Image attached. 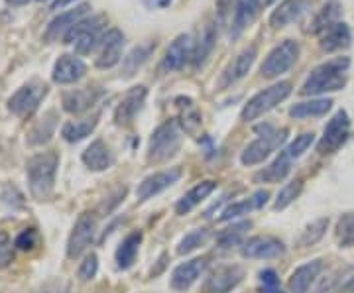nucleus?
<instances>
[{
  "label": "nucleus",
  "instance_id": "42",
  "mask_svg": "<svg viewBox=\"0 0 354 293\" xmlns=\"http://www.w3.org/2000/svg\"><path fill=\"white\" fill-rule=\"evenodd\" d=\"M313 142H315V134L313 132H305L301 136H295V140L291 142L290 146L286 148V153L290 158H299V155H304L311 148Z\"/></svg>",
  "mask_w": 354,
  "mask_h": 293
},
{
  "label": "nucleus",
  "instance_id": "47",
  "mask_svg": "<svg viewBox=\"0 0 354 293\" xmlns=\"http://www.w3.org/2000/svg\"><path fill=\"white\" fill-rule=\"evenodd\" d=\"M38 293H71V287L65 280H51L44 283V287Z\"/></svg>",
  "mask_w": 354,
  "mask_h": 293
},
{
  "label": "nucleus",
  "instance_id": "32",
  "mask_svg": "<svg viewBox=\"0 0 354 293\" xmlns=\"http://www.w3.org/2000/svg\"><path fill=\"white\" fill-rule=\"evenodd\" d=\"M341 12L342 6L339 4V0H327V4L323 6V10H319V14L313 18L309 32L311 34H323V32H327L330 26L339 22Z\"/></svg>",
  "mask_w": 354,
  "mask_h": 293
},
{
  "label": "nucleus",
  "instance_id": "46",
  "mask_svg": "<svg viewBox=\"0 0 354 293\" xmlns=\"http://www.w3.org/2000/svg\"><path fill=\"white\" fill-rule=\"evenodd\" d=\"M260 281H262L264 293H283L281 287H279V278L276 270H262L260 272Z\"/></svg>",
  "mask_w": 354,
  "mask_h": 293
},
{
  "label": "nucleus",
  "instance_id": "39",
  "mask_svg": "<svg viewBox=\"0 0 354 293\" xmlns=\"http://www.w3.org/2000/svg\"><path fill=\"white\" fill-rule=\"evenodd\" d=\"M301 189H304V181H301V179H295V181H291L288 185H283V187L279 189L278 197H276L274 209H276V211H281V209L290 207V205L301 195Z\"/></svg>",
  "mask_w": 354,
  "mask_h": 293
},
{
  "label": "nucleus",
  "instance_id": "1",
  "mask_svg": "<svg viewBox=\"0 0 354 293\" xmlns=\"http://www.w3.org/2000/svg\"><path fill=\"white\" fill-rule=\"evenodd\" d=\"M348 67H351V57H335V59L321 64L305 79L301 95L315 97V95H323V93L341 91L346 85Z\"/></svg>",
  "mask_w": 354,
  "mask_h": 293
},
{
  "label": "nucleus",
  "instance_id": "41",
  "mask_svg": "<svg viewBox=\"0 0 354 293\" xmlns=\"http://www.w3.org/2000/svg\"><path fill=\"white\" fill-rule=\"evenodd\" d=\"M337 238L341 246H351L354 243V213L341 217L339 227H337Z\"/></svg>",
  "mask_w": 354,
  "mask_h": 293
},
{
  "label": "nucleus",
  "instance_id": "49",
  "mask_svg": "<svg viewBox=\"0 0 354 293\" xmlns=\"http://www.w3.org/2000/svg\"><path fill=\"white\" fill-rule=\"evenodd\" d=\"M150 6H153V8H165V6H169L171 4V0H146Z\"/></svg>",
  "mask_w": 354,
  "mask_h": 293
},
{
  "label": "nucleus",
  "instance_id": "45",
  "mask_svg": "<svg viewBox=\"0 0 354 293\" xmlns=\"http://www.w3.org/2000/svg\"><path fill=\"white\" fill-rule=\"evenodd\" d=\"M14 260V246L12 240H10V236L4 232V230H0V268H6V266H10Z\"/></svg>",
  "mask_w": 354,
  "mask_h": 293
},
{
  "label": "nucleus",
  "instance_id": "40",
  "mask_svg": "<svg viewBox=\"0 0 354 293\" xmlns=\"http://www.w3.org/2000/svg\"><path fill=\"white\" fill-rule=\"evenodd\" d=\"M209 238V230L199 229V230H193L189 234H185L183 238H181V243L177 246V254H191L193 250H197L201 244H205V240Z\"/></svg>",
  "mask_w": 354,
  "mask_h": 293
},
{
  "label": "nucleus",
  "instance_id": "8",
  "mask_svg": "<svg viewBox=\"0 0 354 293\" xmlns=\"http://www.w3.org/2000/svg\"><path fill=\"white\" fill-rule=\"evenodd\" d=\"M48 95V85L41 81H30L24 87L14 93L8 99V111L14 116H28L32 115L39 106V102L44 101V97Z\"/></svg>",
  "mask_w": 354,
  "mask_h": 293
},
{
  "label": "nucleus",
  "instance_id": "17",
  "mask_svg": "<svg viewBox=\"0 0 354 293\" xmlns=\"http://www.w3.org/2000/svg\"><path fill=\"white\" fill-rule=\"evenodd\" d=\"M146 97H148V89L146 87H132L124 95V99L120 101V104L116 106L114 111V122L118 126H124V124H130L138 113L144 108V102H146Z\"/></svg>",
  "mask_w": 354,
  "mask_h": 293
},
{
  "label": "nucleus",
  "instance_id": "27",
  "mask_svg": "<svg viewBox=\"0 0 354 293\" xmlns=\"http://www.w3.org/2000/svg\"><path fill=\"white\" fill-rule=\"evenodd\" d=\"M268 199H270V193L266 191V189H260V191L250 195L248 199H242L239 203L228 205L227 209L223 211V215H221V220H232V218L244 217V215H248L252 211H258V209H262L268 203Z\"/></svg>",
  "mask_w": 354,
  "mask_h": 293
},
{
  "label": "nucleus",
  "instance_id": "48",
  "mask_svg": "<svg viewBox=\"0 0 354 293\" xmlns=\"http://www.w3.org/2000/svg\"><path fill=\"white\" fill-rule=\"evenodd\" d=\"M230 10H232V0H216V20H218V26L227 24Z\"/></svg>",
  "mask_w": 354,
  "mask_h": 293
},
{
  "label": "nucleus",
  "instance_id": "13",
  "mask_svg": "<svg viewBox=\"0 0 354 293\" xmlns=\"http://www.w3.org/2000/svg\"><path fill=\"white\" fill-rule=\"evenodd\" d=\"M193 48H195V44H193V38H191L189 34L177 36V38L169 44L167 51H165L164 59H162V64H160V71L171 73V71L181 69L187 62H191V57H193Z\"/></svg>",
  "mask_w": 354,
  "mask_h": 293
},
{
  "label": "nucleus",
  "instance_id": "7",
  "mask_svg": "<svg viewBox=\"0 0 354 293\" xmlns=\"http://www.w3.org/2000/svg\"><path fill=\"white\" fill-rule=\"evenodd\" d=\"M297 57H299V44L293 39H286L268 53V57L260 67V73L264 79H276L281 73L290 71L297 62Z\"/></svg>",
  "mask_w": 354,
  "mask_h": 293
},
{
  "label": "nucleus",
  "instance_id": "44",
  "mask_svg": "<svg viewBox=\"0 0 354 293\" xmlns=\"http://www.w3.org/2000/svg\"><path fill=\"white\" fill-rule=\"evenodd\" d=\"M97 272H99V258H97V254H88L87 258L81 262L77 276H79V280L88 281L97 276Z\"/></svg>",
  "mask_w": 354,
  "mask_h": 293
},
{
  "label": "nucleus",
  "instance_id": "33",
  "mask_svg": "<svg viewBox=\"0 0 354 293\" xmlns=\"http://www.w3.org/2000/svg\"><path fill=\"white\" fill-rule=\"evenodd\" d=\"M140 244H142V232H132L120 243L118 250H116V266L118 268H132V264L136 262V256H138Z\"/></svg>",
  "mask_w": 354,
  "mask_h": 293
},
{
  "label": "nucleus",
  "instance_id": "9",
  "mask_svg": "<svg viewBox=\"0 0 354 293\" xmlns=\"http://www.w3.org/2000/svg\"><path fill=\"white\" fill-rule=\"evenodd\" d=\"M348 132H351V118L346 111H339L337 115L327 122V126L323 130V136L317 144L319 153H335L341 148L344 142L348 140Z\"/></svg>",
  "mask_w": 354,
  "mask_h": 293
},
{
  "label": "nucleus",
  "instance_id": "29",
  "mask_svg": "<svg viewBox=\"0 0 354 293\" xmlns=\"http://www.w3.org/2000/svg\"><path fill=\"white\" fill-rule=\"evenodd\" d=\"M216 189V181H201L197 183L191 191H187L176 205V213L177 215H187L191 213L197 205H201L211 193Z\"/></svg>",
  "mask_w": 354,
  "mask_h": 293
},
{
  "label": "nucleus",
  "instance_id": "14",
  "mask_svg": "<svg viewBox=\"0 0 354 293\" xmlns=\"http://www.w3.org/2000/svg\"><path fill=\"white\" fill-rule=\"evenodd\" d=\"M244 280V268L242 266H218L211 272V276L207 278L203 292L205 293H228L232 292L241 281Z\"/></svg>",
  "mask_w": 354,
  "mask_h": 293
},
{
  "label": "nucleus",
  "instance_id": "34",
  "mask_svg": "<svg viewBox=\"0 0 354 293\" xmlns=\"http://www.w3.org/2000/svg\"><path fill=\"white\" fill-rule=\"evenodd\" d=\"M99 124V116L95 115L93 118H85V120H77V122H67L62 128V136L65 142L69 144H77V142L85 140L88 134L97 128Z\"/></svg>",
  "mask_w": 354,
  "mask_h": 293
},
{
  "label": "nucleus",
  "instance_id": "25",
  "mask_svg": "<svg viewBox=\"0 0 354 293\" xmlns=\"http://www.w3.org/2000/svg\"><path fill=\"white\" fill-rule=\"evenodd\" d=\"M216 38H218V32H216V24H205L203 28L201 36L197 39L195 48H193V57H191V65L193 69H201L203 65L207 64L209 55L213 53L216 46Z\"/></svg>",
  "mask_w": 354,
  "mask_h": 293
},
{
  "label": "nucleus",
  "instance_id": "21",
  "mask_svg": "<svg viewBox=\"0 0 354 293\" xmlns=\"http://www.w3.org/2000/svg\"><path fill=\"white\" fill-rule=\"evenodd\" d=\"M102 97V89L97 87H83V89L67 91L64 95V111L69 115H81L88 111L95 102Z\"/></svg>",
  "mask_w": 354,
  "mask_h": 293
},
{
  "label": "nucleus",
  "instance_id": "4",
  "mask_svg": "<svg viewBox=\"0 0 354 293\" xmlns=\"http://www.w3.org/2000/svg\"><path fill=\"white\" fill-rule=\"evenodd\" d=\"M106 26V16H91L79 20L67 34H65L64 44H75V51L79 55H87L95 50L102 39V30Z\"/></svg>",
  "mask_w": 354,
  "mask_h": 293
},
{
  "label": "nucleus",
  "instance_id": "22",
  "mask_svg": "<svg viewBox=\"0 0 354 293\" xmlns=\"http://www.w3.org/2000/svg\"><path fill=\"white\" fill-rule=\"evenodd\" d=\"M205 270H207L205 258H195V260H189V262L177 266V268L174 270V274H171V287H174L176 292H185V290H189L191 285L205 274Z\"/></svg>",
  "mask_w": 354,
  "mask_h": 293
},
{
  "label": "nucleus",
  "instance_id": "43",
  "mask_svg": "<svg viewBox=\"0 0 354 293\" xmlns=\"http://www.w3.org/2000/svg\"><path fill=\"white\" fill-rule=\"evenodd\" d=\"M39 243V234L36 229H26L22 230L18 236H16V240H14V246L18 248V250H24V252H30V250H34Z\"/></svg>",
  "mask_w": 354,
  "mask_h": 293
},
{
  "label": "nucleus",
  "instance_id": "30",
  "mask_svg": "<svg viewBox=\"0 0 354 293\" xmlns=\"http://www.w3.org/2000/svg\"><path fill=\"white\" fill-rule=\"evenodd\" d=\"M57 128V113L50 111L46 113L44 118H39L38 122L32 126V130L28 132V144L30 146H44L51 140V136L55 134Z\"/></svg>",
  "mask_w": 354,
  "mask_h": 293
},
{
  "label": "nucleus",
  "instance_id": "3",
  "mask_svg": "<svg viewBox=\"0 0 354 293\" xmlns=\"http://www.w3.org/2000/svg\"><path fill=\"white\" fill-rule=\"evenodd\" d=\"M256 132L260 134V138H256L250 142L244 152L241 155V162L244 166H256V164H262L270 153L274 152L276 148H279L286 138H288V128H274L272 124H260L256 128Z\"/></svg>",
  "mask_w": 354,
  "mask_h": 293
},
{
  "label": "nucleus",
  "instance_id": "52",
  "mask_svg": "<svg viewBox=\"0 0 354 293\" xmlns=\"http://www.w3.org/2000/svg\"><path fill=\"white\" fill-rule=\"evenodd\" d=\"M272 2H276V0H264V4H272Z\"/></svg>",
  "mask_w": 354,
  "mask_h": 293
},
{
  "label": "nucleus",
  "instance_id": "26",
  "mask_svg": "<svg viewBox=\"0 0 354 293\" xmlns=\"http://www.w3.org/2000/svg\"><path fill=\"white\" fill-rule=\"evenodd\" d=\"M83 164L91 169V171H104L114 164V155L111 148L102 140H95L87 150L81 155Z\"/></svg>",
  "mask_w": 354,
  "mask_h": 293
},
{
  "label": "nucleus",
  "instance_id": "51",
  "mask_svg": "<svg viewBox=\"0 0 354 293\" xmlns=\"http://www.w3.org/2000/svg\"><path fill=\"white\" fill-rule=\"evenodd\" d=\"M8 4H12V6H24V4H28L30 0H6Z\"/></svg>",
  "mask_w": 354,
  "mask_h": 293
},
{
  "label": "nucleus",
  "instance_id": "5",
  "mask_svg": "<svg viewBox=\"0 0 354 293\" xmlns=\"http://www.w3.org/2000/svg\"><path fill=\"white\" fill-rule=\"evenodd\" d=\"M181 148V130L177 120H167L162 126L153 130L150 144H148V162L162 164L174 158Z\"/></svg>",
  "mask_w": 354,
  "mask_h": 293
},
{
  "label": "nucleus",
  "instance_id": "2",
  "mask_svg": "<svg viewBox=\"0 0 354 293\" xmlns=\"http://www.w3.org/2000/svg\"><path fill=\"white\" fill-rule=\"evenodd\" d=\"M57 167H59V155L55 152L38 153L28 160L26 176H28V185L34 199L44 201L50 197L55 185Z\"/></svg>",
  "mask_w": 354,
  "mask_h": 293
},
{
  "label": "nucleus",
  "instance_id": "28",
  "mask_svg": "<svg viewBox=\"0 0 354 293\" xmlns=\"http://www.w3.org/2000/svg\"><path fill=\"white\" fill-rule=\"evenodd\" d=\"M323 270V262L321 260H313V262H307L304 266L295 268V272L291 274L290 278V292L291 293H307L311 283L319 278Z\"/></svg>",
  "mask_w": 354,
  "mask_h": 293
},
{
  "label": "nucleus",
  "instance_id": "53",
  "mask_svg": "<svg viewBox=\"0 0 354 293\" xmlns=\"http://www.w3.org/2000/svg\"><path fill=\"white\" fill-rule=\"evenodd\" d=\"M39 2H41V0H39Z\"/></svg>",
  "mask_w": 354,
  "mask_h": 293
},
{
  "label": "nucleus",
  "instance_id": "6",
  "mask_svg": "<svg viewBox=\"0 0 354 293\" xmlns=\"http://www.w3.org/2000/svg\"><path fill=\"white\" fill-rule=\"evenodd\" d=\"M291 95V83L290 81H279L276 85L260 91L258 95H254L250 101L244 104L241 118L244 122H252L256 118L264 116L272 108H276L279 102H283Z\"/></svg>",
  "mask_w": 354,
  "mask_h": 293
},
{
  "label": "nucleus",
  "instance_id": "38",
  "mask_svg": "<svg viewBox=\"0 0 354 293\" xmlns=\"http://www.w3.org/2000/svg\"><path fill=\"white\" fill-rule=\"evenodd\" d=\"M329 227V218H317L315 223H311L307 229L301 232V236L297 238V246H313L315 243H319L323 236H325V230Z\"/></svg>",
  "mask_w": 354,
  "mask_h": 293
},
{
  "label": "nucleus",
  "instance_id": "10",
  "mask_svg": "<svg viewBox=\"0 0 354 293\" xmlns=\"http://www.w3.org/2000/svg\"><path fill=\"white\" fill-rule=\"evenodd\" d=\"M95 232H97V220L91 213H83L77 218L75 227L69 234V240H67V258L69 260H77L79 256L87 250L93 238H95Z\"/></svg>",
  "mask_w": 354,
  "mask_h": 293
},
{
  "label": "nucleus",
  "instance_id": "50",
  "mask_svg": "<svg viewBox=\"0 0 354 293\" xmlns=\"http://www.w3.org/2000/svg\"><path fill=\"white\" fill-rule=\"evenodd\" d=\"M69 2H73V0H53V2H51V10H59V8L67 6Z\"/></svg>",
  "mask_w": 354,
  "mask_h": 293
},
{
  "label": "nucleus",
  "instance_id": "16",
  "mask_svg": "<svg viewBox=\"0 0 354 293\" xmlns=\"http://www.w3.org/2000/svg\"><path fill=\"white\" fill-rule=\"evenodd\" d=\"M101 51L97 57V67L99 69H111L122 59V48H124V34L116 28H111L104 32L101 39Z\"/></svg>",
  "mask_w": 354,
  "mask_h": 293
},
{
  "label": "nucleus",
  "instance_id": "20",
  "mask_svg": "<svg viewBox=\"0 0 354 293\" xmlns=\"http://www.w3.org/2000/svg\"><path fill=\"white\" fill-rule=\"evenodd\" d=\"M309 8H311L309 0H283L270 16V26L274 30L286 28V26L297 22Z\"/></svg>",
  "mask_w": 354,
  "mask_h": 293
},
{
  "label": "nucleus",
  "instance_id": "19",
  "mask_svg": "<svg viewBox=\"0 0 354 293\" xmlns=\"http://www.w3.org/2000/svg\"><path fill=\"white\" fill-rule=\"evenodd\" d=\"M85 73H87V65L83 64L79 57H75V55L65 53L53 65L51 77L59 85H71V83H77L79 79H83Z\"/></svg>",
  "mask_w": 354,
  "mask_h": 293
},
{
  "label": "nucleus",
  "instance_id": "15",
  "mask_svg": "<svg viewBox=\"0 0 354 293\" xmlns=\"http://www.w3.org/2000/svg\"><path fill=\"white\" fill-rule=\"evenodd\" d=\"M179 178H181V169L179 167H171V169H165V171H158V173L148 176L140 183L138 189H136L138 201H148V199H152L153 195L169 189L174 183L179 181Z\"/></svg>",
  "mask_w": 354,
  "mask_h": 293
},
{
  "label": "nucleus",
  "instance_id": "37",
  "mask_svg": "<svg viewBox=\"0 0 354 293\" xmlns=\"http://www.w3.org/2000/svg\"><path fill=\"white\" fill-rule=\"evenodd\" d=\"M252 227L250 220H242V223H236L232 225L230 229L223 230L218 236H216V243L221 248H230V246H236V244H242V238L246 234V230Z\"/></svg>",
  "mask_w": 354,
  "mask_h": 293
},
{
  "label": "nucleus",
  "instance_id": "24",
  "mask_svg": "<svg viewBox=\"0 0 354 293\" xmlns=\"http://www.w3.org/2000/svg\"><path fill=\"white\" fill-rule=\"evenodd\" d=\"M353 44V32H351V26L344 24V22H337L333 24L327 30L321 34V50L327 51V53H333V51L344 50Z\"/></svg>",
  "mask_w": 354,
  "mask_h": 293
},
{
  "label": "nucleus",
  "instance_id": "35",
  "mask_svg": "<svg viewBox=\"0 0 354 293\" xmlns=\"http://www.w3.org/2000/svg\"><path fill=\"white\" fill-rule=\"evenodd\" d=\"M156 50V44H144V46H136L134 50L128 53L127 57L122 59V75L132 77L138 71L142 65L148 62V57L152 55V51Z\"/></svg>",
  "mask_w": 354,
  "mask_h": 293
},
{
  "label": "nucleus",
  "instance_id": "31",
  "mask_svg": "<svg viewBox=\"0 0 354 293\" xmlns=\"http://www.w3.org/2000/svg\"><path fill=\"white\" fill-rule=\"evenodd\" d=\"M290 155L283 152L279 153L278 158L270 164V166L262 169V171H258L256 173V181L258 183H279V181H283V179L288 178V173H290L291 164H290Z\"/></svg>",
  "mask_w": 354,
  "mask_h": 293
},
{
  "label": "nucleus",
  "instance_id": "23",
  "mask_svg": "<svg viewBox=\"0 0 354 293\" xmlns=\"http://www.w3.org/2000/svg\"><path fill=\"white\" fill-rule=\"evenodd\" d=\"M264 0H236V8L232 16V26H230V38L236 39L242 32L252 24L256 16L260 12Z\"/></svg>",
  "mask_w": 354,
  "mask_h": 293
},
{
  "label": "nucleus",
  "instance_id": "18",
  "mask_svg": "<svg viewBox=\"0 0 354 293\" xmlns=\"http://www.w3.org/2000/svg\"><path fill=\"white\" fill-rule=\"evenodd\" d=\"M91 10V6L88 4H81V6H77L73 10H67V12H62L59 16H55L53 20L48 26V30H46V34H44V38L46 41H57V39L65 38V34L73 28V26L79 22V20H83V16Z\"/></svg>",
  "mask_w": 354,
  "mask_h": 293
},
{
  "label": "nucleus",
  "instance_id": "12",
  "mask_svg": "<svg viewBox=\"0 0 354 293\" xmlns=\"http://www.w3.org/2000/svg\"><path fill=\"white\" fill-rule=\"evenodd\" d=\"M258 57V48L256 46H248L246 50H242L230 64L227 65V69L221 73V79H218V89H228L232 87L234 83H239L241 79L248 75V71L252 69L254 62Z\"/></svg>",
  "mask_w": 354,
  "mask_h": 293
},
{
  "label": "nucleus",
  "instance_id": "36",
  "mask_svg": "<svg viewBox=\"0 0 354 293\" xmlns=\"http://www.w3.org/2000/svg\"><path fill=\"white\" fill-rule=\"evenodd\" d=\"M333 106L330 99H311V101L297 102L290 108L291 118H309V116L327 115Z\"/></svg>",
  "mask_w": 354,
  "mask_h": 293
},
{
  "label": "nucleus",
  "instance_id": "11",
  "mask_svg": "<svg viewBox=\"0 0 354 293\" xmlns=\"http://www.w3.org/2000/svg\"><path fill=\"white\" fill-rule=\"evenodd\" d=\"M241 254L250 260H274L286 254V244L276 236H252L242 243Z\"/></svg>",
  "mask_w": 354,
  "mask_h": 293
}]
</instances>
